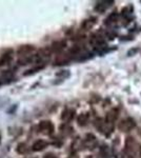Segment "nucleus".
<instances>
[{
	"mask_svg": "<svg viewBox=\"0 0 141 158\" xmlns=\"http://www.w3.org/2000/svg\"><path fill=\"white\" fill-rule=\"evenodd\" d=\"M38 130H39V132L41 134L50 136V135H52L54 133L55 128H54V124L52 123V121L42 120L39 122V124H38Z\"/></svg>",
	"mask_w": 141,
	"mask_h": 158,
	"instance_id": "obj_1",
	"label": "nucleus"
},
{
	"mask_svg": "<svg viewBox=\"0 0 141 158\" xmlns=\"http://www.w3.org/2000/svg\"><path fill=\"white\" fill-rule=\"evenodd\" d=\"M135 127H136V122L134 119H132V118L122 119V120L119 122V124H118V129L121 132H123V133H127V132L132 131Z\"/></svg>",
	"mask_w": 141,
	"mask_h": 158,
	"instance_id": "obj_2",
	"label": "nucleus"
},
{
	"mask_svg": "<svg viewBox=\"0 0 141 158\" xmlns=\"http://www.w3.org/2000/svg\"><path fill=\"white\" fill-rule=\"evenodd\" d=\"M83 146L89 150L95 149L97 147V138L93 134H88L85 136V138L83 139Z\"/></svg>",
	"mask_w": 141,
	"mask_h": 158,
	"instance_id": "obj_3",
	"label": "nucleus"
},
{
	"mask_svg": "<svg viewBox=\"0 0 141 158\" xmlns=\"http://www.w3.org/2000/svg\"><path fill=\"white\" fill-rule=\"evenodd\" d=\"M118 116H119V112H118L117 109H112L111 111L107 112L106 116V123L109 124V126L113 127V123L117 120Z\"/></svg>",
	"mask_w": 141,
	"mask_h": 158,
	"instance_id": "obj_4",
	"label": "nucleus"
},
{
	"mask_svg": "<svg viewBox=\"0 0 141 158\" xmlns=\"http://www.w3.org/2000/svg\"><path fill=\"white\" fill-rule=\"evenodd\" d=\"M35 52V48L33 45H21V47L18 49L17 53L20 57H25V56H30V55H33V53Z\"/></svg>",
	"mask_w": 141,
	"mask_h": 158,
	"instance_id": "obj_5",
	"label": "nucleus"
},
{
	"mask_svg": "<svg viewBox=\"0 0 141 158\" xmlns=\"http://www.w3.org/2000/svg\"><path fill=\"white\" fill-rule=\"evenodd\" d=\"M71 60H73V57L70 53H64V54H60L57 56L55 60V64L56 65H62V64H66L68 63Z\"/></svg>",
	"mask_w": 141,
	"mask_h": 158,
	"instance_id": "obj_6",
	"label": "nucleus"
},
{
	"mask_svg": "<svg viewBox=\"0 0 141 158\" xmlns=\"http://www.w3.org/2000/svg\"><path fill=\"white\" fill-rule=\"evenodd\" d=\"M48 146V141H45V140H43V139H39L34 142V144H33V147H32V150L34 152H39V151L44 150Z\"/></svg>",
	"mask_w": 141,
	"mask_h": 158,
	"instance_id": "obj_7",
	"label": "nucleus"
},
{
	"mask_svg": "<svg viewBox=\"0 0 141 158\" xmlns=\"http://www.w3.org/2000/svg\"><path fill=\"white\" fill-rule=\"evenodd\" d=\"M113 3H114V1H99L98 3L96 4V6H95V10L99 13H103V12H106Z\"/></svg>",
	"mask_w": 141,
	"mask_h": 158,
	"instance_id": "obj_8",
	"label": "nucleus"
},
{
	"mask_svg": "<svg viewBox=\"0 0 141 158\" xmlns=\"http://www.w3.org/2000/svg\"><path fill=\"white\" fill-rule=\"evenodd\" d=\"M118 21H119V15H118L117 13H112V14L106 19L104 23H106V25H107V27H115Z\"/></svg>",
	"mask_w": 141,
	"mask_h": 158,
	"instance_id": "obj_9",
	"label": "nucleus"
},
{
	"mask_svg": "<svg viewBox=\"0 0 141 158\" xmlns=\"http://www.w3.org/2000/svg\"><path fill=\"white\" fill-rule=\"evenodd\" d=\"M66 45V42L64 41V40H59V41H55L52 44V47L50 48L51 51L52 52H55V53H59L61 52L63 49L65 48Z\"/></svg>",
	"mask_w": 141,
	"mask_h": 158,
	"instance_id": "obj_10",
	"label": "nucleus"
},
{
	"mask_svg": "<svg viewBox=\"0 0 141 158\" xmlns=\"http://www.w3.org/2000/svg\"><path fill=\"white\" fill-rule=\"evenodd\" d=\"M136 147H137V144H136V141L134 140V138H132V137L126 138V141H125V150H126V152H129L127 154L132 155L131 153L134 152Z\"/></svg>",
	"mask_w": 141,
	"mask_h": 158,
	"instance_id": "obj_11",
	"label": "nucleus"
},
{
	"mask_svg": "<svg viewBox=\"0 0 141 158\" xmlns=\"http://www.w3.org/2000/svg\"><path fill=\"white\" fill-rule=\"evenodd\" d=\"M74 116H75V111L71 109H66L62 113V115H61V119L68 123V121H71L74 118Z\"/></svg>",
	"mask_w": 141,
	"mask_h": 158,
	"instance_id": "obj_12",
	"label": "nucleus"
},
{
	"mask_svg": "<svg viewBox=\"0 0 141 158\" xmlns=\"http://www.w3.org/2000/svg\"><path fill=\"white\" fill-rule=\"evenodd\" d=\"M16 151L18 154H20V155H27V154H29V152H30V147H29V144L25 143V142H20L17 146Z\"/></svg>",
	"mask_w": 141,
	"mask_h": 158,
	"instance_id": "obj_13",
	"label": "nucleus"
},
{
	"mask_svg": "<svg viewBox=\"0 0 141 158\" xmlns=\"http://www.w3.org/2000/svg\"><path fill=\"white\" fill-rule=\"evenodd\" d=\"M12 78H13V73L11 71H6V72L3 73V75H2L1 79H0V85H6V83L11 82Z\"/></svg>",
	"mask_w": 141,
	"mask_h": 158,
	"instance_id": "obj_14",
	"label": "nucleus"
},
{
	"mask_svg": "<svg viewBox=\"0 0 141 158\" xmlns=\"http://www.w3.org/2000/svg\"><path fill=\"white\" fill-rule=\"evenodd\" d=\"M12 59H13V52L9 51L7 53H6V54L2 55L1 59H0V65H6V64H9V63L12 61Z\"/></svg>",
	"mask_w": 141,
	"mask_h": 158,
	"instance_id": "obj_15",
	"label": "nucleus"
},
{
	"mask_svg": "<svg viewBox=\"0 0 141 158\" xmlns=\"http://www.w3.org/2000/svg\"><path fill=\"white\" fill-rule=\"evenodd\" d=\"M77 121H78L79 126H81V127L85 126V124L88 123V121H89V114L88 113L80 114V115L78 116V119H77Z\"/></svg>",
	"mask_w": 141,
	"mask_h": 158,
	"instance_id": "obj_16",
	"label": "nucleus"
},
{
	"mask_svg": "<svg viewBox=\"0 0 141 158\" xmlns=\"http://www.w3.org/2000/svg\"><path fill=\"white\" fill-rule=\"evenodd\" d=\"M96 23V18H89L82 23V29L83 30H91Z\"/></svg>",
	"mask_w": 141,
	"mask_h": 158,
	"instance_id": "obj_17",
	"label": "nucleus"
},
{
	"mask_svg": "<svg viewBox=\"0 0 141 158\" xmlns=\"http://www.w3.org/2000/svg\"><path fill=\"white\" fill-rule=\"evenodd\" d=\"M45 64H47V63H38V65H37V67H35V68L31 69V70H27V72L24 73V75L27 76V75H31V74H33V73L38 72V71L42 70L43 68H45Z\"/></svg>",
	"mask_w": 141,
	"mask_h": 158,
	"instance_id": "obj_18",
	"label": "nucleus"
},
{
	"mask_svg": "<svg viewBox=\"0 0 141 158\" xmlns=\"http://www.w3.org/2000/svg\"><path fill=\"white\" fill-rule=\"evenodd\" d=\"M60 131L62 132V133H64L65 135H70L73 133V129L71 128V127H68V124H64V126H61L60 127Z\"/></svg>",
	"mask_w": 141,
	"mask_h": 158,
	"instance_id": "obj_19",
	"label": "nucleus"
},
{
	"mask_svg": "<svg viewBox=\"0 0 141 158\" xmlns=\"http://www.w3.org/2000/svg\"><path fill=\"white\" fill-rule=\"evenodd\" d=\"M57 76H61L62 78H66L70 76V73H68V71H61L60 73L57 74Z\"/></svg>",
	"mask_w": 141,
	"mask_h": 158,
	"instance_id": "obj_20",
	"label": "nucleus"
},
{
	"mask_svg": "<svg viewBox=\"0 0 141 158\" xmlns=\"http://www.w3.org/2000/svg\"><path fill=\"white\" fill-rule=\"evenodd\" d=\"M43 158H57V156H56L55 154H51V153H50V154H47V155H45V156L43 157Z\"/></svg>",
	"mask_w": 141,
	"mask_h": 158,
	"instance_id": "obj_21",
	"label": "nucleus"
},
{
	"mask_svg": "<svg viewBox=\"0 0 141 158\" xmlns=\"http://www.w3.org/2000/svg\"><path fill=\"white\" fill-rule=\"evenodd\" d=\"M122 158H134L132 156V155H130V154H127V153H125V154L122 156Z\"/></svg>",
	"mask_w": 141,
	"mask_h": 158,
	"instance_id": "obj_22",
	"label": "nucleus"
},
{
	"mask_svg": "<svg viewBox=\"0 0 141 158\" xmlns=\"http://www.w3.org/2000/svg\"><path fill=\"white\" fill-rule=\"evenodd\" d=\"M68 158H79V156H78V155L76 154V153H74V154L70 155V156H68Z\"/></svg>",
	"mask_w": 141,
	"mask_h": 158,
	"instance_id": "obj_23",
	"label": "nucleus"
},
{
	"mask_svg": "<svg viewBox=\"0 0 141 158\" xmlns=\"http://www.w3.org/2000/svg\"><path fill=\"white\" fill-rule=\"evenodd\" d=\"M139 155H140V158H141V147L139 148Z\"/></svg>",
	"mask_w": 141,
	"mask_h": 158,
	"instance_id": "obj_24",
	"label": "nucleus"
}]
</instances>
